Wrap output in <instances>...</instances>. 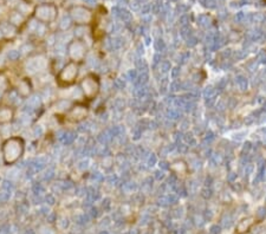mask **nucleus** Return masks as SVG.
<instances>
[{
    "label": "nucleus",
    "mask_w": 266,
    "mask_h": 234,
    "mask_svg": "<svg viewBox=\"0 0 266 234\" xmlns=\"http://www.w3.org/2000/svg\"><path fill=\"white\" fill-rule=\"evenodd\" d=\"M21 152V147L18 141H11L5 147V157L7 161H14Z\"/></svg>",
    "instance_id": "f257e3e1"
}]
</instances>
